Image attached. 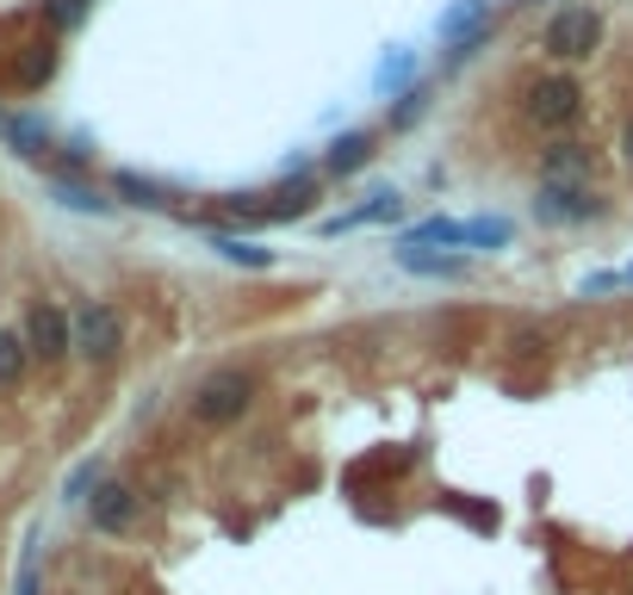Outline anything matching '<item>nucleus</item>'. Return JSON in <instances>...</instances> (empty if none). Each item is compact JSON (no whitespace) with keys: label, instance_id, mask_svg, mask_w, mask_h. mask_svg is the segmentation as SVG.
<instances>
[{"label":"nucleus","instance_id":"nucleus-18","mask_svg":"<svg viewBox=\"0 0 633 595\" xmlns=\"http://www.w3.org/2000/svg\"><path fill=\"white\" fill-rule=\"evenodd\" d=\"M0 131H7V137H13L19 149H25V156H44V143H50V131L38 125V118H7Z\"/></svg>","mask_w":633,"mask_h":595},{"label":"nucleus","instance_id":"nucleus-22","mask_svg":"<svg viewBox=\"0 0 633 595\" xmlns=\"http://www.w3.org/2000/svg\"><path fill=\"white\" fill-rule=\"evenodd\" d=\"M56 199H63L69 211H94V218H100V211H112V199H100V192H87V187H63Z\"/></svg>","mask_w":633,"mask_h":595},{"label":"nucleus","instance_id":"nucleus-14","mask_svg":"<svg viewBox=\"0 0 633 595\" xmlns=\"http://www.w3.org/2000/svg\"><path fill=\"white\" fill-rule=\"evenodd\" d=\"M423 242H466V223L428 218V223H416V230H404V249H423Z\"/></svg>","mask_w":633,"mask_h":595},{"label":"nucleus","instance_id":"nucleus-11","mask_svg":"<svg viewBox=\"0 0 633 595\" xmlns=\"http://www.w3.org/2000/svg\"><path fill=\"white\" fill-rule=\"evenodd\" d=\"M485 19H491V0H454L442 13V38H459V44H466V38L485 32Z\"/></svg>","mask_w":633,"mask_h":595},{"label":"nucleus","instance_id":"nucleus-27","mask_svg":"<svg viewBox=\"0 0 633 595\" xmlns=\"http://www.w3.org/2000/svg\"><path fill=\"white\" fill-rule=\"evenodd\" d=\"M621 280H633V273H621Z\"/></svg>","mask_w":633,"mask_h":595},{"label":"nucleus","instance_id":"nucleus-16","mask_svg":"<svg viewBox=\"0 0 633 595\" xmlns=\"http://www.w3.org/2000/svg\"><path fill=\"white\" fill-rule=\"evenodd\" d=\"M509 236H516V223H509V218H473V223H466V242H473V249H504Z\"/></svg>","mask_w":633,"mask_h":595},{"label":"nucleus","instance_id":"nucleus-9","mask_svg":"<svg viewBox=\"0 0 633 595\" xmlns=\"http://www.w3.org/2000/svg\"><path fill=\"white\" fill-rule=\"evenodd\" d=\"M397 205H404V199H397V192L385 187V192H373V199H366V205H354V211H342V218H330V223H323V230H330V236H342V230H361V223H385V218H397Z\"/></svg>","mask_w":633,"mask_h":595},{"label":"nucleus","instance_id":"nucleus-21","mask_svg":"<svg viewBox=\"0 0 633 595\" xmlns=\"http://www.w3.org/2000/svg\"><path fill=\"white\" fill-rule=\"evenodd\" d=\"M50 69H56V50H50V44H32V56L19 63V81H25V87H38V81H50Z\"/></svg>","mask_w":633,"mask_h":595},{"label":"nucleus","instance_id":"nucleus-19","mask_svg":"<svg viewBox=\"0 0 633 595\" xmlns=\"http://www.w3.org/2000/svg\"><path fill=\"white\" fill-rule=\"evenodd\" d=\"M211 249H218L224 261H242V267H273V254H268V249H255V242H237V236H218Z\"/></svg>","mask_w":633,"mask_h":595},{"label":"nucleus","instance_id":"nucleus-23","mask_svg":"<svg viewBox=\"0 0 633 595\" xmlns=\"http://www.w3.org/2000/svg\"><path fill=\"white\" fill-rule=\"evenodd\" d=\"M81 13H87V0H50V19H56V25H75Z\"/></svg>","mask_w":633,"mask_h":595},{"label":"nucleus","instance_id":"nucleus-1","mask_svg":"<svg viewBox=\"0 0 633 595\" xmlns=\"http://www.w3.org/2000/svg\"><path fill=\"white\" fill-rule=\"evenodd\" d=\"M249 397H255V378L249 373H211L199 392H193V416L199 422H211V428H224V422H237L242 409H249Z\"/></svg>","mask_w":633,"mask_h":595},{"label":"nucleus","instance_id":"nucleus-17","mask_svg":"<svg viewBox=\"0 0 633 595\" xmlns=\"http://www.w3.org/2000/svg\"><path fill=\"white\" fill-rule=\"evenodd\" d=\"M112 187L125 192L131 205H149V211H162V205H168V192H162L156 180H143V174H118V180H112Z\"/></svg>","mask_w":633,"mask_h":595},{"label":"nucleus","instance_id":"nucleus-3","mask_svg":"<svg viewBox=\"0 0 633 595\" xmlns=\"http://www.w3.org/2000/svg\"><path fill=\"white\" fill-rule=\"evenodd\" d=\"M118 342H125L118 311H112V304H81V316H75V347L81 354H87V361H112Z\"/></svg>","mask_w":633,"mask_h":595},{"label":"nucleus","instance_id":"nucleus-25","mask_svg":"<svg viewBox=\"0 0 633 595\" xmlns=\"http://www.w3.org/2000/svg\"><path fill=\"white\" fill-rule=\"evenodd\" d=\"M423 100H428V94H423V87H416V94H411V100H404V112H397V125H411L416 112H423Z\"/></svg>","mask_w":633,"mask_h":595},{"label":"nucleus","instance_id":"nucleus-6","mask_svg":"<svg viewBox=\"0 0 633 595\" xmlns=\"http://www.w3.org/2000/svg\"><path fill=\"white\" fill-rule=\"evenodd\" d=\"M578 81H540L535 94H528V112H535L540 125H565V118H578Z\"/></svg>","mask_w":633,"mask_h":595},{"label":"nucleus","instance_id":"nucleus-15","mask_svg":"<svg viewBox=\"0 0 633 595\" xmlns=\"http://www.w3.org/2000/svg\"><path fill=\"white\" fill-rule=\"evenodd\" d=\"M404 267L411 273H428V280H466V261H454V254H423V249H404Z\"/></svg>","mask_w":633,"mask_h":595},{"label":"nucleus","instance_id":"nucleus-20","mask_svg":"<svg viewBox=\"0 0 633 595\" xmlns=\"http://www.w3.org/2000/svg\"><path fill=\"white\" fill-rule=\"evenodd\" d=\"M19 373H25V342H19V335H0V392L19 385Z\"/></svg>","mask_w":633,"mask_h":595},{"label":"nucleus","instance_id":"nucleus-2","mask_svg":"<svg viewBox=\"0 0 633 595\" xmlns=\"http://www.w3.org/2000/svg\"><path fill=\"white\" fill-rule=\"evenodd\" d=\"M602 38V19L590 13V7H565V13H553V25H547V50H553L559 63H578V56H590Z\"/></svg>","mask_w":633,"mask_h":595},{"label":"nucleus","instance_id":"nucleus-13","mask_svg":"<svg viewBox=\"0 0 633 595\" xmlns=\"http://www.w3.org/2000/svg\"><path fill=\"white\" fill-rule=\"evenodd\" d=\"M311 199H316V192H311V180H299L292 192H280L273 205H261L255 218H268V223H280V218H304V211H311Z\"/></svg>","mask_w":633,"mask_h":595},{"label":"nucleus","instance_id":"nucleus-4","mask_svg":"<svg viewBox=\"0 0 633 595\" xmlns=\"http://www.w3.org/2000/svg\"><path fill=\"white\" fill-rule=\"evenodd\" d=\"M596 211L602 205L590 187H540V199H535L540 223H584V218H596Z\"/></svg>","mask_w":633,"mask_h":595},{"label":"nucleus","instance_id":"nucleus-8","mask_svg":"<svg viewBox=\"0 0 633 595\" xmlns=\"http://www.w3.org/2000/svg\"><path fill=\"white\" fill-rule=\"evenodd\" d=\"M87 515H94L100 533H118V528H131V515H137V497H131L125 484H100L94 502H87Z\"/></svg>","mask_w":633,"mask_h":595},{"label":"nucleus","instance_id":"nucleus-12","mask_svg":"<svg viewBox=\"0 0 633 595\" xmlns=\"http://www.w3.org/2000/svg\"><path fill=\"white\" fill-rule=\"evenodd\" d=\"M366 161H373V137H366V131H349V137H335V143H330L323 168H330V174H361Z\"/></svg>","mask_w":633,"mask_h":595},{"label":"nucleus","instance_id":"nucleus-26","mask_svg":"<svg viewBox=\"0 0 633 595\" xmlns=\"http://www.w3.org/2000/svg\"><path fill=\"white\" fill-rule=\"evenodd\" d=\"M621 149H627V161H633V125H627V137H621Z\"/></svg>","mask_w":633,"mask_h":595},{"label":"nucleus","instance_id":"nucleus-10","mask_svg":"<svg viewBox=\"0 0 633 595\" xmlns=\"http://www.w3.org/2000/svg\"><path fill=\"white\" fill-rule=\"evenodd\" d=\"M411 81H416V56H411V50H385L380 69H373V94L392 100V94H404Z\"/></svg>","mask_w":633,"mask_h":595},{"label":"nucleus","instance_id":"nucleus-24","mask_svg":"<svg viewBox=\"0 0 633 595\" xmlns=\"http://www.w3.org/2000/svg\"><path fill=\"white\" fill-rule=\"evenodd\" d=\"M94 478H100V466H81V471H75V478H69V497H81V490L94 484Z\"/></svg>","mask_w":633,"mask_h":595},{"label":"nucleus","instance_id":"nucleus-5","mask_svg":"<svg viewBox=\"0 0 633 595\" xmlns=\"http://www.w3.org/2000/svg\"><path fill=\"white\" fill-rule=\"evenodd\" d=\"M69 342H75V330H69V316L56 311V304H38V311L25 316V347H32V354H44V361H63Z\"/></svg>","mask_w":633,"mask_h":595},{"label":"nucleus","instance_id":"nucleus-7","mask_svg":"<svg viewBox=\"0 0 633 595\" xmlns=\"http://www.w3.org/2000/svg\"><path fill=\"white\" fill-rule=\"evenodd\" d=\"M540 187H590V156L578 149V143L547 149V161H540Z\"/></svg>","mask_w":633,"mask_h":595}]
</instances>
